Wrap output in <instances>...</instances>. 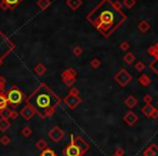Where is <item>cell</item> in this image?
Instances as JSON below:
<instances>
[{
    "label": "cell",
    "instance_id": "obj_1",
    "mask_svg": "<svg viewBox=\"0 0 158 156\" xmlns=\"http://www.w3.org/2000/svg\"><path fill=\"white\" fill-rule=\"evenodd\" d=\"M120 5L111 0H101L87 14V21L107 38L127 21V14L122 12Z\"/></svg>",
    "mask_w": 158,
    "mask_h": 156
},
{
    "label": "cell",
    "instance_id": "obj_2",
    "mask_svg": "<svg viewBox=\"0 0 158 156\" xmlns=\"http://www.w3.org/2000/svg\"><path fill=\"white\" fill-rule=\"evenodd\" d=\"M26 104L31 105L41 118H47L55 113L56 107L61 104V99L46 83H41L26 99Z\"/></svg>",
    "mask_w": 158,
    "mask_h": 156
},
{
    "label": "cell",
    "instance_id": "obj_3",
    "mask_svg": "<svg viewBox=\"0 0 158 156\" xmlns=\"http://www.w3.org/2000/svg\"><path fill=\"white\" fill-rule=\"evenodd\" d=\"M14 48H15V44L0 31V62H2L14 50Z\"/></svg>",
    "mask_w": 158,
    "mask_h": 156
},
{
    "label": "cell",
    "instance_id": "obj_4",
    "mask_svg": "<svg viewBox=\"0 0 158 156\" xmlns=\"http://www.w3.org/2000/svg\"><path fill=\"white\" fill-rule=\"evenodd\" d=\"M82 102L81 96H79V90L75 87L70 89V91L68 92V94L64 98V104L67 107H69L70 109H77Z\"/></svg>",
    "mask_w": 158,
    "mask_h": 156
},
{
    "label": "cell",
    "instance_id": "obj_5",
    "mask_svg": "<svg viewBox=\"0 0 158 156\" xmlns=\"http://www.w3.org/2000/svg\"><path fill=\"white\" fill-rule=\"evenodd\" d=\"M5 98L8 100V104H10L11 106L13 107H16L24 101V93L21 91V89H18V87H12L7 92Z\"/></svg>",
    "mask_w": 158,
    "mask_h": 156
},
{
    "label": "cell",
    "instance_id": "obj_6",
    "mask_svg": "<svg viewBox=\"0 0 158 156\" xmlns=\"http://www.w3.org/2000/svg\"><path fill=\"white\" fill-rule=\"evenodd\" d=\"M61 78H62V81L64 83V85L72 88L75 85L76 80H77V72H76L75 68L68 67L62 72Z\"/></svg>",
    "mask_w": 158,
    "mask_h": 156
},
{
    "label": "cell",
    "instance_id": "obj_7",
    "mask_svg": "<svg viewBox=\"0 0 158 156\" xmlns=\"http://www.w3.org/2000/svg\"><path fill=\"white\" fill-rule=\"evenodd\" d=\"M114 79L120 87L124 88V87H127L128 85L131 83L132 76L128 73V70H126V68H120V70H118V73L114 76Z\"/></svg>",
    "mask_w": 158,
    "mask_h": 156
},
{
    "label": "cell",
    "instance_id": "obj_8",
    "mask_svg": "<svg viewBox=\"0 0 158 156\" xmlns=\"http://www.w3.org/2000/svg\"><path fill=\"white\" fill-rule=\"evenodd\" d=\"M63 154L64 156H83L85 153L80 150L79 146H77L73 141H70L66 148L63 150Z\"/></svg>",
    "mask_w": 158,
    "mask_h": 156
},
{
    "label": "cell",
    "instance_id": "obj_9",
    "mask_svg": "<svg viewBox=\"0 0 158 156\" xmlns=\"http://www.w3.org/2000/svg\"><path fill=\"white\" fill-rule=\"evenodd\" d=\"M48 135H49V138L51 139L53 142L57 143L63 140V138H64L65 135V131L61 127H59V126H55V127H53L50 130Z\"/></svg>",
    "mask_w": 158,
    "mask_h": 156
},
{
    "label": "cell",
    "instance_id": "obj_10",
    "mask_svg": "<svg viewBox=\"0 0 158 156\" xmlns=\"http://www.w3.org/2000/svg\"><path fill=\"white\" fill-rule=\"evenodd\" d=\"M72 141H73V142L75 143L77 146H79V148H80V150L85 154L87 153L89 150H90V145H89L88 143L83 140V138H81L80 135H77V137H74V135H72Z\"/></svg>",
    "mask_w": 158,
    "mask_h": 156
},
{
    "label": "cell",
    "instance_id": "obj_11",
    "mask_svg": "<svg viewBox=\"0 0 158 156\" xmlns=\"http://www.w3.org/2000/svg\"><path fill=\"white\" fill-rule=\"evenodd\" d=\"M124 122L127 124L128 126H133L137 124V122L139 120V116L135 114L133 111H128L124 116Z\"/></svg>",
    "mask_w": 158,
    "mask_h": 156
},
{
    "label": "cell",
    "instance_id": "obj_12",
    "mask_svg": "<svg viewBox=\"0 0 158 156\" xmlns=\"http://www.w3.org/2000/svg\"><path fill=\"white\" fill-rule=\"evenodd\" d=\"M20 114H21V116L23 117L25 120H29L31 119L33 117L35 116V114H36V112H35V109H33V107L31 106V105H28V104H26L25 106L23 107V109H21V112H20Z\"/></svg>",
    "mask_w": 158,
    "mask_h": 156
},
{
    "label": "cell",
    "instance_id": "obj_13",
    "mask_svg": "<svg viewBox=\"0 0 158 156\" xmlns=\"http://www.w3.org/2000/svg\"><path fill=\"white\" fill-rule=\"evenodd\" d=\"M143 156H158V146L155 143L150 144L145 151L143 152Z\"/></svg>",
    "mask_w": 158,
    "mask_h": 156
},
{
    "label": "cell",
    "instance_id": "obj_14",
    "mask_svg": "<svg viewBox=\"0 0 158 156\" xmlns=\"http://www.w3.org/2000/svg\"><path fill=\"white\" fill-rule=\"evenodd\" d=\"M137 103H139L137 99L135 98L134 96H132V94H130L128 98H126V99H124V104H126V106H127L128 109H130L137 106Z\"/></svg>",
    "mask_w": 158,
    "mask_h": 156
},
{
    "label": "cell",
    "instance_id": "obj_15",
    "mask_svg": "<svg viewBox=\"0 0 158 156\" xmlns=\"http://www.w3.org/2000/svg\"><path fill=\"white\" fill-rule=\"evenodd\" d=\"M66 5L70 10L76 11L82 5V0H66Z\"/></svg>",
    "mask_w": 158,
    "mask_h": 156
},
{
    "label": "cell",
    "instance_id": "obj_16",
    "mask_svg": "<svg viewBox=\"0 0 158 156\" xmlns=\"http://www.w3.org/2000/svg\"><path fill=\"white\" fill-rule=\"evenodd\" d=\"M137 81H139V83L142 85L143 87H148L150 83H152V79H150V76L146 75V74H142L140 77L137 78Z\"/></svg>",
    "mask_w": 158,
    "mask_h": 156
},
{
    "label": "cell",
    "instance_id": "obj_17",
    "mask_svg": "<svg viewBox=\"0 0 158 156\" xmlns=\"http://www.w3.org/2000/svg\"><path fill=\"white\" fill-rule=\"evenodd\" d=\"M150 23H148L147 21H145V20H142L140 23L137 24V29H139V31H140L142 34H145V33H147V31H150Z\"/></svg>",
    "mask_w": 158,
    "mask_h": 156
},
{
    "label": "cell",
    "instance_id": "obj_18",
    "mask_svg": "<svg viewBox=\"0 0 158 156\" xmlns=\"http://www.w3.org/2000/svg\"><path fill=\"white\" fill-rule=\"evenodd\" d=\"M34 70L38 76H42L46 74V72H47V67H46L44 64H42V63H38V64L35 66Z\"/></svg>",
    "mask_w": 158,
    "mask_h": 156
},
{
    "label": "cell",
    "instance_id": "obj_19",
    "mask_svg": "<svg viewBox=\"0 0 158 156\" xmlns=\"http://www.w3.org/2000/svg\"><path fill=\"white\" fill-rule=\"evenodd\" d=\"M154 109H155V107H154L152 104H145V105L142 107L141 111H142V113L145 115L147 118H150V115H152V112L154 111Z\"/></svg>",
    "mask_w": 158,
    "mask_h": 156
},
{
    "label": "cell",
    "instance_id": "obj_20",
    "mask_svg": "<svg viewBox=\"0 0 158 156\" xmlns=\"http://www.w3.org/2000/svg\"><path fill=\"white\" fill-rule=\"evenodd\" d=\"M37 5H38V8L40 9V10L42 11L47 10L50 5H51V0H38V1H37Z\"/></svg>",
    "mask_w": 158,
    "mask_h": 156
},
{
    "label": "cell",
    "instance_id": "obj_21",
    "mask_svg": "<svg viewBox=\"0 0 158 156\" xmlns=\"http://www.w3.org/2000/svg\"><path fill=\"white\" fill-rule=\"evenodd\" d=\"M147 52H148V54H150V57H154V60H155V59H158V42H156L154 46H152V47L148 48Z\"/></svg>",
    "mask_w": 158,
    "mask_h": 156
},
{
    "label": "cell",
    "instance_id": "obj_22",
    "mask_svg": "<svg viewBox=\"0 0 158 156\" xmlns=\"http://www.w3.org/2000/svg\"><path fill=\"white\" fill-rule=\"evenodd\" d=\"M11 122H9V119H5V118H0V131H7V130L10 128Z\"/></svg>",
    "mask_w": 158,
    "mask_h": 156
},
{
    "label": "cell",
    "instance_id": "obj_23",
    "mask_svg": "<svg viewBox=\"0 0 158 156\" xmlns=\"http://www.w3.org/2000/svg\"><path fill=\"white\" fill-rule=\"evenodd\" d=\"M2 1L7 3V5L9 7L10 10H13V9H15L23 0H2Z\"/></svg>",
    "mask_w": 158,
    "mask_h": 156
},
{
    "label": "cell",
    "instance_id": "obj_24",
    "mask_svg": "<svg viewBox=\"0 0 158 156\" xmlns=\"http://www.w3.org/2000/svg\"><path fill=\"white\" fill-rule=\"evenodd\" d=\"M124 61L127 63L128 65H131L135 61V55L133 54V53H131V52H128V53H126V54H124Z\"/></svg>",
    "mask_w": 158,
    "mask_h": 156
},
{
    "label": "cell",
    "instance_id": "obj_25",
    "mask_svg": "<svg viewBox=\"0 0 158 156\" xmlns=\"http://www.w3.org/2000/svg\"><path fill=\"white\" fill-rule=\"evenodd\" d=\"M7 106H8V100H7L5 94L1 92L0 93V111L7 109Z\"/></svg>",
    "mask_w": 158,
    "mask_h": 156
},
{
    "label": "cell",
    "instance_id": "obj_26",
    "mask_svg": "<svg viewBox=\"0 0 158 156\" xmlns=\"http://www.w3.org/2000/svg\"><path fill=\"white\" fill-rule=\"evenodd\" d=\"M36 148L37 150H39V151H44V150H46V148H48V143L46 142V141L44 140V139H40V140L37 141L36 143Z\"/></svg>",
    "mask_w": 158,
    "mask_h": 156
},
{
    "label": "cell",
    "instance_id": "obj_27",
    "mask_svg": "<svg viewBox=\"0 0 158 156\" xmlns=\"http://www.w3.org/2000/svg\"><path fill=\"white\" fill-rule=\"evenodd\" d=\"M90 66L91 68H93V70H98V68L101 66V61H100V59L93 57V59L90 61Z\"/></svg>",
    "mask_w": 158,
    "mask_h": 156
},
{
    "label": "cell",
    "instance_id": "obj_28",
    "mask_svg": "<svg viewBox=\"0 0 158 156\" xmlns=\"http://www.w3.org/2000/svg\"><path fill=\"white\" fill-rule=\"evenodd\" d=\"M134 70H137V73H142L143 70H145V64H144L142 61H137L134 64Z\"/></svg>",
    "mask_w": 158,
    "mask_h": 156
},
{
    "label": "cell",
    "instance_id": "obj_29",
    "mask_svg": "<svg viewBox=\"0 0 158 156\" xmlns=\"http://www.w3.org/2000/svg\"><path fill=\"white\" fill-rule=\"evenodd\" d=\"M135 3H137V0H124V1H122V5L127 9H129V10L134 7Z\"/></svg>",
    "mask_w": 158,
    "mask_h": 156
},
{
    "label": "cell",
    "instance_id": "obj_30",
    "mask_svg": "<svg viewBox=\"0 0 158 156\" xmlns=\"http://www.w3.org/2000/svg\"><path fill=\"white\" fill-rule=\"evenodd\" d=\"M31 133H33V130H31V128L28 127V126H25V127L22 129V135H23V137H25V138L31 137Z\"/></svg>",
    "mask_w": 158,
    "mask_h": 156
},
{
    "label": "cell",
    "instance_id": "obj_31",
    "mask_svg": "<svg viewBox=\"0 0 158 156\" xmlns=\"http://www.w3.org/2000/svg\"><path fill=\"white\" fill-rule=\"evenodd\" d=\"M40 156H56V154H55V152L53 151V150L47 148L46 150H44V151L40 153Z\"/></svg>",
    "mask_w": 158,
    "mask_h": 156
},
{
    "label": "cell",
    "instance_id": "obj_32",
    "mask_svg": "<svg viewBox=\"0 0 158 156\" xmlns=\"http://www.w3.org/2000/svg\"><path fill=\"white\" fill-rule=\"evenodd\" d=\"M150 70H153L154 73L156 74V75L158 76V59H155V60L153 61V62L150 64Z\"/></svg>",
    "mask_w": 158,
    "mask_h": 156
},
{
    "label": "cell",
    "instance_id": "obj_33",
    "mask_svg": "<svg viewBox=\"0 0 158 156\" xmlns=\"http://www.w3.org/2000/svg\"><path fill=\"white\" fill-rule=\"evenodd\" d=\"M10 114H11V109H9L8 107L2 109V111H0V116H1V118L9 119V118H10Z\"/></svg>",
    "mask_w": 158,
    "mask_h": 156
},
{
    "label": "cell",
    "instance_id": "obj_34",
    "mask_svg": "<svg viewBox=\"0 0 158 156\" xmlns=\"http://www.w3.org/2000/svg\"><path fill=\"white\" fill-rule=\"evenodd\" d=\"M82 48L79 47V46H75L73 49V54L75 55V57H80L81 54H82Z\"/></svg>",
    "mask_w": 158,
    "mask_h": 156
},
{
    "label": "cell",
    "instance_id": "obj_35",
    "mask_svg": "<svg viewBox=\"0 0 158 156\" xmlns=\"http://www.w3.org/2000/svg\"><path fill=\"white\" fill-rule=\"evenodd\" d=\"M10 142H11V139L8 135H2V137L0 138V143H1L2 145H8V144H10Z\"/></svg>",
    "mask_w": 158,
    "mask_h": 156
},
{
    "label": "cell",
    "instance_id": "obj_36",
    "mask_svg": "<svg viewBox=\"0 0 158 156\" xmlns=\"http://www.w3.org/2000/svg\"><path fill=\"white\" fill-rule=\"evenodd\" d=\"M119 49L121 50V51H124V52H127L128 50L130 49V44L128 41H122L121 44H120V46H119Z\"/></svg>",
    "mask_w": 158,
    "mask_h": 156
},
{
    "label": "cell",
    "instance_id": "obj_37",
    "mask_svg": "<svg viewBox=\"0 0 158 156\" xmlns=\"http://www.w3.org/2000/svg\"><path fill=\"white\" fill-rule=\"evenodd\" d=\"M143 101L145 104H152V101H153V96L150 94H146L144 98H143Z\"/></svg>",
    "mask_w": 158,
    "mask_h": 156
},
{
    "label": "cell",
    "instance_id": "obj_38",
    "mask_svg": "<svg viewBox=\"0 0 158 156\" xmlns=\"http://www.w3.org/2000/svg\"><path fill=\"white\" fill-rule=\"evenodd\" d=\"M18 115H20V113H18L16 111H14V109H11L10 118H12V119H16V118L18 117Z\"/></svg>",
    "mask_w": 158,
    "mask_h": 156
},
{
    "label": "cell",
    "instance_id": "obj_39",
    "mask_svg": "<svg viewBox=\"0 0 158 156\" xmlns=\"http://www.w3.org/2000/svg\"><path fill=\"white\" fill-rule=\"evenodd\" d=\"M150 118H153V119H157L158 118V109H154V111L152 112V115H150Z\"/></svg>",
    "mask_w": 158,
    "mask_h": 156
},
{
    "label": "cell",
    "instance_id": "obj_40",
    "mask_svg": "<svg viewBox=\"0 0 158 156\" xmlns=\"http://www.w3.org/2000/svg\"><path fill=\"white\" fill-rule=\"evenodd\" d=\"M115 153L116 154H118V155H121V156H124V148H118L115 151Z\"/></svg>",
    "mask_w": 158,
    "mask_h": 156
},
{
    "label": "cell",
    "instance_id": "obj_41",
    "mask_svg": "<svg viewBox=\"0 0 158 156\" xmlns=\"http://www.w3.org/2000/svg\"><path fill=\"white\" fill-rule=\"evenodd\" d=\"M0 8L2 9V10H8L9 7H8V5H7V3L3 2L2 0H1V1H0Z\"/></svg>",
    "mask_w": 158,
    "mask_h": 156
},
{
    "label": "cell",
    "instance_id": "obj_42",
    "mask_svg": "<svg viewBox=\"0 0 158 156\" xmlns=\"http://www.w3.org/2000/svg\"><path fill=\"white\" fill-rule=\"evenodd\" d=\"M113 156H121V155H118V154H116V153H114V155Z\"/></svg>",
    "mask_w": 158,
    "mask_h": 156
},
{
    "label": "cell",
    "instance_id": "obj_43",
    "mask_svg": "<svg viewBox=\"0 0 158 156\" xmlns=\"http://www.w3.org/2000/svg\"><path fill=\"white\" fill-rule=\"evenodd\" d=\"M1 92H2V91H1V90H0V93H1Z\"/></svg>",
    "mask_w": 158,
    "mask_h": 156
},
{
    "label": "cell",
    "instance_id": "obj_44",
    "mask_svg": "<svg viewBox=\"0 0 158 156\" xmlns=\"http://www.w3.org/2000/svg\"><path fill=\"white\" fill-rule=\"evenodd\" d=\"M157 105H158V101H157Z\"/></svg>",
    "mask_w": 158,
    "mask_h": 156
},
{
    "label": "cell",
    "instance_id": "obj_45",
    "mask_svg": "<svg viewBox=\"0 0 158 156\" xmlns=\"http://www.w3.org/2000/svg\"><path fill=\"white\" fill-rule=\"evenodd\" d=\"M0 64H1V62H0Z\"/></svg>",
    "mask_w": 158,
    "mask_h": 156
}]
</instances>
